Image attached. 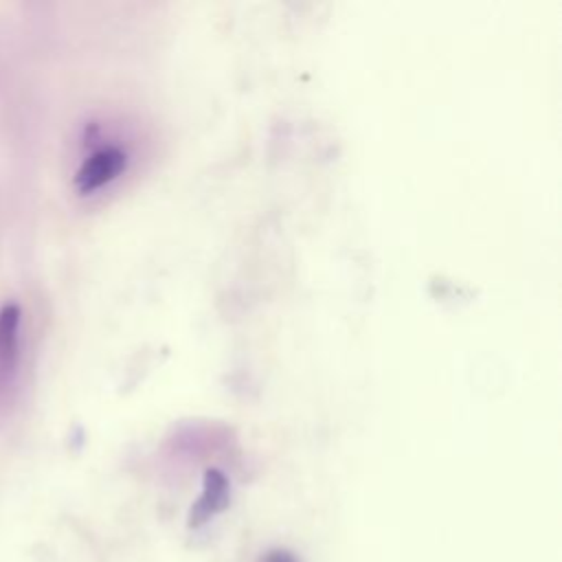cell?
Masks as SVG:
<instances>
[{"label": "cell", "mask_w": 562, "mask_h": 562, "mask_svg": "<svg viewBox=\"0 0 562 562\" xmlns=\"http://www.w3.org/2000/svg\"><path fill=\"white\" fill-rule=\"evenodd\" d=\"M125 167V151L114 145L97 149L90 158L83 160L81 169L77 171V187L83 193L101 189L110 180H114Z\"/></svg>", "instance_id": "cell-1"}, {"label": "cell", "mask_w": 562, "mask_h": 562, "mask_svg": "<svg viewBox=\"0 0 562 562\" xmlns=\"http://www.w3.org/2000/svg\"><path fill=\"white\" fill-rule=\"evenodd\" d=\"M266 562H294V560L281 551V553H274V555H270Z\"/></svg>", "instance_id": "cell-2"}]
</instances>
